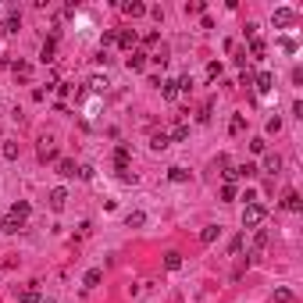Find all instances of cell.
Segmentation results:
<instances>
[{"instance_id":"36","label":"cell","mask_w":303,"mask_h":303,"mask_svg":"<svg viewBox=\"0 0 303 303\" xmlns=\"http://www.w3.org/2000/svg\"><path fill=\"white\" fill-rule=\"evenodd\" d=\"M4 157H7V161L18 157V143H4Z\"/></svg>"},{"instance_id":"13","label":"cell","mask_w":303,"mask_h":303,"mask_svg":"<svg viewBox=\"0 0 303 303\" xmlns=\"http://www.w3.org/2000/svg\"><path fill=\"white\" fill-rule=\"evenodd\" d=\"M168 146H171L168 132H154V135H150V150H157V154H161V150H168Z\"/></svg>"},{"instance_id":"16","label":"cell","mask_w":303,"mask_h":303,"mask_svg":"<svg viewBox=\"0 0 303 303\" xmlns=\"http://www.w3.org/2000/svg\"><path fill=\"white\" fill-rule=\"evenodd\" d=\"M39 161H57V146H54L50 139L39 143Z\"/></svg>"},{"instance_id":"20","label":"cell","mask_w":303,"mask_h":303,"mask_svg":"<svg viewBox=\"0 0 303 303\" xmlns=\"http://www.w3.org/2000/svg\"><path fill=\"white\" fill-rule=\"evenodd\" d=\"M278 168H282V157H278V154H268V157H264V171L278 175Z\"/></svg>"},{"instance_id":"11","label":"cell","mask_w":303,"mask_h":303,"mask_svg":"<svg viewBox=\"0 0 303 303\" xmlns=\"http://www.w3.org/2000/svg\"><path fill=\"white\" fill-rule=\"evenodd\" d=\"M22 229H25V221L14 218V214H7L4 221H0V232H11V236H14V232H22Z\"/></svg>"},{"instance_id":"40","label":"cell","mask_w":303,"mask_h":303,"mask_svg":"<svg viewBox=\"0 0 303 303\" xmlns=\"http://www.w3.org/2000/svg\"><path fill=\"white\" fill-rule=\"evenodd\" d=\"M79 178H86V182H89V178H93V168H89V164H82V168H79Z\"/></svg>"},{"instance_id":"30","label":"cell","mask_w":303,"mask_h":303,"mask_svg":"<svg viewBox=\"0 0 303 303\" xmlns=\"http://www.w3.org/2000/svg\"><path fill=\"white\" fill-rule=\"evenodd\" d=\"M293 300H296L293 289H275V303H293Z\"/></svg>"},{"instance_id":"9","label":"cell","mask_w":303,"mask_h":303,"mask_svg":"<svg viewBox=\"0 0 303 303\" xmlns=\"http://www.w3.org/2000/svg\"><path fill=\"white\" fill-rule=\"evenodd\" d=\"M157 89H161V97H164V100H175V97H178V79H161Z\"/></svg>"},{"instance_id":"22","label":"cell","mask_w":303,"mask_h":303,"mask_svg":"<svg viewBox=\"0 0 303 303\" xmlns=\"http://www.w3.org/2000/svg\"><path fill=\"white\" fill-rule=\"evenodd\" d=\"M164 268H168V271H178V268H182V253H175V250L164 253Z\"/></svg>"},{"instance_id":"15","label":"cell","mask_w":303,"mask_h":303,"mask_svg":"<svg viewBox=\"0 0 303 303\" xmlns=\"http://www.w3.org/2000/svg\"><path fill=\"white\" fill-rule=\"evenodd\" d=\"M268 239H271V236H268V229H257V236H253V253H250V261H253V257L261 253L264 246H268Z\"/></svg>"},{"instance_id":"23","label":"cell","mask_w":303,"mask_h":303,"mask_svg":"<svg viewBox=\"0 0 303 303\" xmlns=\"http://www.w3.org/2000/svg\"><path fill=\"white\" fill-rule=\"evenodd\" d=\"M168 139H178V143H182V139H189V125H186V121H178V125L171 129Z\"/></svg>"},{"instance_id":"41","label":"cell","mask_w":303,"mask_h":303,"mask_svg":"<svg viewBox=\"0 0 303 303\" xmlns=\"http://www.w3.org/2000/svg\"><path fill=\"white\" fill-rule=\"evenodd\" d=\"M242 242H246V239H242V236H236V239H232V246H229V250H232V253H239V250H242Z\"/></svg>"},{"instance_id":"32","label":"cell","mask_w":303,"mask_h":303,"mask_svg":"<svg viewBox=\"0 0 303 303\" xmlns=\"http://www.w3.org/2000/svg\"><path fill=\"white\" fill-rule=\"evenodd\" d=\"M203 11H207L203 0H193V4H186V14H203Z\"/></svg>"},{"instance_id":"24","label":"cell","mask_w":303,"mask_h":303,"mask_svg":"<svg viewBox=\"0 0 303 303\" xmlns=\"http://www.w3.org/2000/svg\"><path fill=\"white\" fill-rule=\"evenodd\" d=\"M168 178L182 186V182H189V171H186V168H178V164H175V168H168Z\"/></svg>"},{"instance_id":"19","label":"cell","mask_w":303,"mask_h":303,"mask_svg":"<svg viewBox=\"0 0 303 303\" xmlns=\"http://www.w3.org/2000/svg\"><path fill=\"white\" fill-rule=\"evenodd\" d=\"M54 54H57V39L50 36L47 43H43V50H39V57H43V61H47V65H50V61H54Z\"/></svg>"},{"instance_id":"1","label":"cell","mask_w":303,"mask_h":303,"mask_svg":"<svg viewBox=\"0 0 303 303\" xmlns=\"http://www.w3.org/2000/svg\"><path fill=\"white\" fill-rule=\"evenodd\" d=\"M264 218H268L264 203H246V210H242V229H261Z\"/></svg>"},{"instance_id":"4","label":"cell","mask_w":303,"mask_h":303,"mask_svg":"<svg viewBox=\"0 0 303 303\" xmlns=\"http://www.w3.org/2000/svg\"><path fill=\"white\" fill-rule=\"evenodd\" d=\"M135 39H139V36H135V29H118V39H114V43H118L121 50L132 54V50H135Z\"/></svg>"},{"instance_id":"25","label":"cell","mask_w":303,"mask_h":303,"mask_svg":"<svg viewBox=\"0 0 303 303\" xmlns=\"http://www.w3.org/2000/svg\"><path fill=\"white\" fill-rule=\"evenodd\" d=\"M143 221H146V214H143V210H129V214H125V225H129V229H132V225L139 229Z\"/></svg>"},{"instance_id":"14","label":"cell","mask_w":303,"mask_h":303,"mask_svg":"<svg viewBox=\"0 0 303 303\" xmlns=\"http://www.w3.org/2000/svg\"><path fill=\"white\" fill-rule=\"evenodd\" d=\"M100 282H103V271H100V268H89V271H86V278H82L86 289H97Z\"/></svg>"},{"instance_id":"2","label":"cell","mask_w":303,"mask_h":303,"mask_svg":"<svg viewBox=\"0 0 303 303\" xmlns=\"http://www.w3.org/2000/svg\"><path fill=\"white\" fill-rule=\"evenodd\" d=\"M296 18H300V14H296L293 7H275V14H271L275 29H289V25H296Z\"/></svg>"},{"instance_id":"27","label":"cell","mask_w":303,"mask_h":303,"mask_svg":"<svg viewBox=\"0 0 303 303\" xmlns=\"http://www.w3.org/2000/svg\"><path fill=\"white\" fill-rule=\"evenodd\" d=\"M7 214H14V218H22V221H25V218H29V203H25V200L11 203V210H7Z\"/></svg>"},{"instance_id":"10","label":"cell","mask_w":303,"mask_h":303,"mask_svg":"<svg viewBox=\"0 0 303 303\" xmlns=\"http://www.w3.org/2000/svg\"><path fill=\"white\" fill-rule=\"evenodd\" d=\"M282 207H285V210H293V214H296V210H303V200H300V193H296V189H289V193L282 196Z\"/></svg>"},{"instance_id":"29","label":"cell","mask_w":303,"mask_h":303,"mask_svg":"<svg viewBox=\"0 0 303 303\" xmlns=\"http://www.w3.org/2000/svg\"><path fill=\"white\" fill-rule=\"evenodd\" d=\"M218 232H221L218 225H207V229L200 232V242H214V239H218Z\"/></svg>"},{"instance_id":"17","label":"cell","mask_w":303,"mask_h":303,"mask_svg":"<svg viewBox=\"0 0 303 303\" xmlns=\"http://www.w3.org/2000/svg\"><path fill=\"white\" fill-rule=\"evenodd\" d=\"M11 71H14V79H29V75H33V65H29V61H14Z\"/></svg>"},{"instance_id":"33","label":"cell","mask_w":303,"mask_h":303,"mask_svg":"<svg viewBox=\"0 0 303 303\" xmlns=\"http://www.w3.org/2000/svg\"><path fill=\"white\" fill-rule=\"evenodd\" d=\"M221 200H225V203L236 200V186H232V182H225V186H221Z\"/></svg>"},{"instance_id":"39","label":"cell","mask_w":303,"mask_h":303,"mask_svg":"<svg viewBox=\"0 0 303 303\" xmlns=\"http://www.w3.org/2000/svg\"><path fill=\"white\" fill-rule=\"evenodd\" d=\"M218 168H225V171L232 168V161H229V154H221V157H218ZM225 171H221V175H225Z\"/></svg>"},{"instance_id":"6","label":"cell","mask_w":303,"mask_h":303,"mask_svg":"<svg viewBox=\"0 0 303 303\" xmlns=\"http://www.w3.org/2000/svg\"><path fill=\"white\" fill-rule=\"evenodd\" d=\"M129 157H132V154H129V146H118V150H114V171H118V175H125V171H129Z\"/></svg>"},{"instance_id":"12","label":"cell","mask_w":303,"mask_h":303,"mask_svg":"<svg viewBox=\"0 0 303 303\" xmlns=\"http://www.w3.org/2000/svg\"><path fill=\"white\" fill-rule=\"evenodd\" d=\"M125 65H129V71H143V68H146V54H143V50H132Z\"/></svg>"},{"instance_id":"7","label":"cell","mask_w":303,"mask_h":303,"mask_svg":"<svg viewBox=\"0 0 303 303\" xmlns=\"http://www.w3.org/2000/svg\"><path fill=\"white\" fill-rule=\"evenodd\" d=\"M253 86H257V93H271V89H275V75H271V71H261V75L253 79Z\"/></svg>"},{"instance_id":"28","label":"cell","mask_w":303,"mask_h":303,"mask_svg":"<svg viewBox=\"0 0 303 303\" xmlns=\"http://www.w3.org/2000/svg\"><path fill=\"white\" fill-rule=\"evenodd\" d=\"M242 129H246V118H242V114H232V121H229V132H232V135H239Z\"/></svg>"},{"instance_id":"3","label":"cell","mask_w":303,"mask_h":303,"mask_svg":"<svg viewBox=\"0 0 303 303\" xmlns=\"http://www.w3.org/2000/svg\"><path fill=\"white\" fill-rule=\"evenodd\" d=\"M47 203H50V210H65V203H68V189H65V186H54V189L47 193Z\"/></svg>"},{"instance_id":"37","label":"cell","mask_w":303,"mask_h":303,"mask_svg":"<svg viewBox=\"0 0 303 303\" xmlns=\"http://www.w3.org/2000/svg\"><path fill=\"white\" fill-rule=\"evenodd\" d=\"M114 39H118V33H114V29H111V33H103V39H100V43H103V47H111ZM103 47H100V50H103Z\"/></svg>"},{"instance_id":"38","label":"cell","mask_w":303,"mask_h":303,"mask_svg":"<svg viewBox=\"0 0 303 303\" xmlns=\"http://www.w3.org/2000/svg\"><path fill=\"white\" fill-rule=\"evenodd\" d=\"M103 86H107V79H100V75H97V79H89V89H97V93H100Z\"/></svg>"},{"instance_id":"31","label":"cell","mask_w":303,"mask_h":303,"mask_svg":"<svg viewBox=\"0 0 303 303\" xmlns=\"http://www.w3.org/2000/svg\"><path fill=\"white\" fill-rule=\"evenodd\" d=\"M146 61H154V65H168V61H171V57H168V47H161L154 57H146Z\"/></svg>"},{"instance_id":"26","label":"cell","mask_w":303,"mask_h":303,"mask_svg":"<svg viewBox=\"0 0 303 303\" xmlns=\"http://www.w3.org/2000/svg\"><path fill=\"white\" fill-rule=\"evenodd\" d=\"M268 54V47H264V39H250V57H257V61H261Z\"/></svg>"},{"instance_id":"34","label":"cell","mask_w":303,"mask_h":303,"mask_svg":"<svg viewBox=\"0 0 303 303\" xmlns=\"http://www.w3.org/2000/svg\"><path fill=\"white\" fill-rule=\"evenodd\" d=\"M207 79H221V65H218V61H210V65H207Z\"/></svg>"},{"instance_id":"18","label":"cell","mask_w":303,"mask_h":303,"mask_svg":"<svg viewBox=\"0 0 303 303\" xmlns=\"http://www.w3.org/2000/svg\"><path fill=\"white\" fill-rule=\"evenodd\" d=\"M57 171L65 175V178H75V175H79V168H75V161H68V157H65V161H57Z\"/></svg>"},{"instance_id":"21","label":"cell","mask_w":303,"mask_h":303,"mask_svg":"<svg viewBox=\"0 0 303 303\" xmlns=\"http://www.w3.org/2000/svg\"><path fill=\"white\" fill-rule=\"evenodd\" d=\"M232 171H236V178H253L257 175V164L246 161V164H239V168H232Z\"/></svg>"},{"instance_id":"35","label":"cell","mask_w":303,"mask_h":303,"mask_svg":"<svg viewBox=\"0 0 303 303\" xmlns=\"http://www.w3.org/2000/svg\"><path fill=\"white\" fill-rule=\"evenodd\" d=\"M250 150H253V154H264V150H268V143L261 139V135H257V139H250Z\"/></svg>"},{"instance_id":"5","label":"cell","mask_w":303,"mask_h":303,"mask_svg":"<svg viewBox=\"0 0 303 303\" xmlns=\"http://www.w3.org/2000/svg\"><path fill=\"white\" fill-rule=\"evenodd\" d=\"M18 303H43V293H39V282H29L25 289L18 293Z\"/></svg>"},{"instance_id":"8","label":"cell","mask_w":303,"mask_h":303,"mask_svg":"<svg viewBox=\"0 0 303 303\" xmlns=\"http://www.w3.org/2000/svg\"><path fill=\"white\" fill-rule=\"evenodd\" d=\"M121 11H125L129 18H143V14H146V4H143V0H125Z\"/></svg>"}]
</instances>
